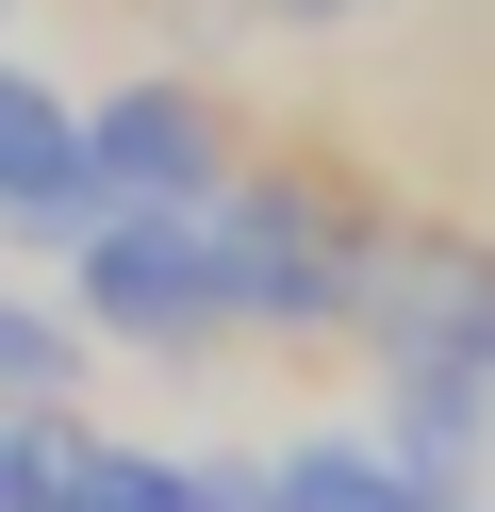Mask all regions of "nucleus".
Segmentation results:
<instances>
[{
  "mask_svg": "<svg viewBox=\"0 0 495 512\" xmlns=\"http://www.w3.org/2000/svg\"><path fill=\"white\" fill-rule=\"evenodd\" d=\"M198 232H215V298H231V347H347L363 314V265H380L396 215L363 199V166H314V149H264L198 199Z\"/></svg>",
  "mask_w": 495,
  "mask_h": 512,
  "instance_id": "nucleus-1",
  "label": "nucleus"
},
{
  "mask_svg": "<svg viewBox=\"0 0 495 512\" xmlns=\"http://www.w3.org/2000/svg\"><path fill=\"white\" fill-rule=\"evenodd\" d=\"M50 298L83 314V347H99V364H149V380H198V364L231 347L215 232H198V215H132V199H99L83 232L50 248Z\"/></svg>",
  "mask_w": 495,
  "mask_h": 512,
  "instance_id": "nucleus-2",
  "label": "nucleus"
},
{
  "mask_svg": "<svg viewBox=\"0 0 495 512\" xmlns=\"http://www.w3.org/2000/svg\"><path fill=\"white\" fill-rule=\"evenodd\" d=\"M231 166H248V100H231L215 67H116V83H83V182L99 199L198 215Z\"/></svg>",
  "mask_w": 495,
  "mask_h": 512,
  "instance_id": "nucleus-3",
  "label": "nucleus"
},
{
  "mask_svg": "<svg viewBox=\"0 0 495 512\" xmlns=\"http://www.w3.org/2000/svg\"><path fill=\"white\" fill-rule=\"evenodd\" d=\"M347 347H363V364H495V232H479V215H413V232H380Z\"/></svg>",
  "mask_w": 495,
  "mask_h": 512,
  "instance_id": "nucleus-4",
  "label": "nucleus"
},
{
  "mask_svg": "<svg viewBox=\"0 0 495 512\" xmlns=\"http://www.w3.org/2000/svg\"><path fill=\"white\" fill-rule=\"evenodd\" d=\"M83 215H99V182H83V83H50L17 34H0V248L50 265Z\"/></svg>",
  "mask_w": 495,
  "mask_h": 512,
  "instance_id": "nucleus-5",
  "label": "nucleus"
},
{
  "mask_svg": "<svg viewBox=\"0 0 495 512\" xmlns=\"http://www.w3.org/2000/svg\"><path fill=\"white\" fill-rule=\"evenodd\" d=\"M248 479H264V512H462L380 413H297V430L248 446Z\"/></svg>",
  "mask_w": 495,
  "mask_h": 512,
  "instance_id": "nucleus-6",
  "label": "nucleus"
},
{
  "mask_svg": "<svg viewBox=\"0 0 495 512\" xmlns=\"http://www.w3.org/2000/svg\"><path fill=\"white\" fill-rule=\"evenodd\" d=\"M363 413H380L446 496L495 479V364H363Z\"/></svg>",
  "mask_w": 495,
  "mask_h": 512,
  "instance_id": "nucleus-7",
  "label": "nucleus"
},
{
  "mask_svg": "<svg viewBox=\"0 0 495 512\" xmlns=\"http://www.w3.org/2000/svg\"><path fill=\"white\" fill-rule=\"evenodd\" d=\"M83 380H99V347H83V314H66L50 298V281H17V265H0V397H83Z\"/></svg>",
  "mask_w": 495,
  "mask_h": 512,
  "instance_id": "nucleus-8",
  "label": "nucleus"
},
{
  "mask_svg": "<svg viewBox=\"0 0 495 512\" xmlns=\"http://www.w3.org/2000/svg\"><path fill=\"white\" fill-rule=\"evenodd\" d=\"M248 17H281V34H347V17H396V0H248Z\"/></svg>",
  "mask_w": 495,
  "mask_h": 512,
  "instance_id": "nucleus-9",
  "label": "nucleus"
},
{
  "mask_svg": "<svg viewBox=\"0 0 495 512\" xmlns=\"http://www.w3.org/2000/svg\"><path fill=\"white\" fill-rule=\"evenodd\" d=\"M0 512H33V413L0 397Z\"/></svg>",
  "mask_w": 495,
  "mask_h": 512,
  "instance_id": "nucleus-10",
  "label": "nucleus"
},
{
  "mask_svg": "<svg viewBox=\"0 0 495 512\" xmlns=\"http://www.w3.org/2000/svg\"><path fill=\"white\" fill-rule=\"evenodd\" d=\"M0 34H17V0H0Z\"/></svg>",
  "mask_w": 495,
  "mask_h": 512,
  "instance_id": "nucleus-11",
  "label": "nucleus"
}]
</instances>
